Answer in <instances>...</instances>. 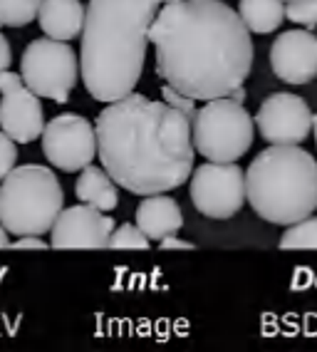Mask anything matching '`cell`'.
<instances>
[{"label": "cell", "instance_id": "7a4b0ae2", "mask_svg": "<svg viewBox=\"0 0 317 352\" xmlns=\"http://www.w3.org/2000/svg\"><path fill=\"white\" fill-rule=\"evenodd\" d=\"M95 132L102 166L129 194H166L191 179V120L166 102L129 92L102 109Z\"/></svg>", "mask_w": 317, "mask_h": 352}, {"label": "cell", "instance_id": "7402d4cb", "mask_svg": "<svg viewBox=\"0 0 317 352\" xmlns=\"http://www.w3.org/2000/svg\"><path fill=\"white\" fill-rule=\"evenodd\" d=\"M161 95H164L166 104L176 107L178 112H184L186 117H189V120H193V117H196V112H198L196 100H191V97L181 95V92H178V89H174L172 85H164V87H161Z\"/></svg>", "mask_w": 317, "mask_h": 352}, {"label": "cell", "instance_id": "2e32d148", "mask_svg": "<svg viewBox=\"0 0 317 352\" xmlns=\"http://www.w3.org/2000/svg\"><path fill=\"white\" fill-rule=\"evenodd\" d=\"M75 194L80 199V204H87V206L99 208V211H115L117 204H119V191H117L115 179L104 169L92 166V164H87L80 171Z\"/></svg>", "mask_w": 317, "mask_h": 352}, {"label": "cell", "instance_id": "6da1fadb", "mask_svg": "<svg viewBox=\"0 0 317 352\" xmlns=\"http://www.w3.org/2000/svg\"><path fill=\"white\" fill-rule=\"evenodd\" d=\"M156 75L191 100L228 97L253 67V40L223 0H169L149 28Z\"/></svg>", "mask_w": 317, "mask_h": 352}, {"label": "cell", "instance_id": "83f0119b", "mask_svg": "<svg viewBox=\"0 0 317 352\" xmlns=\"http://www.w3.org/2000/svg\"><path fill=\"white\" fill-rule=\"evenodd\" d=\"M312 134H315V142H317V114H312Z\"/></svg>", "mask_w": 317, "mask_h": 352}, {"label": "cell", "instance_id": "ac0fdd59", "mask_svg": "<svg viewBox=\"0 0 317 352\" xmlns=\"http://www.w3.org/2000/svg\"><path fill=\"white\" fill-rule=\"evenodd\" d=\"M43 0H0V25L25 28L38 20Z\"/></svg>", "mask_w": 317, "mask_h": 352}, {"label": "cell", "instance_id": "ffe728a7", "mask_svg": "<svg viewBox=\"0 0 317 352\" xmlns=\"http://www.w3.org/2000/svg\"><path fill=\"white\" fill-rule=\"evenodd\" d=\"M107 248H149V239L137 223H121L112 231Z\"/></svg>", "mask_w": 317, "mask_h": 352}, {"label": "cell", "instance_id": "e0dca14e", "mask_svg": "<svg viewBox=\"0 0 317 352\" xmlns=\"http://www.w3.org/2000/svg\"><path fill=\"white\" fill-rule=\"evenodd\" d=\"M238 15L250 32L268 35L278 30L285 20V3L283 0H241Z\"/></svg>", "mask_w": 317, "mask_h": 352}, {"label": "cell", "instance_id": "484cf974", "mask_svg": "<svg viewBox=\"0 0 317 352\" xmlns=\"http://www.w3.org/2000/svg\"><path fill=\"white\" fill-rule=\"evenodd\" d=\"M10 63H13V52H10V43H8V38L0 32V75L5 72L8 67H10Z\"/></svg>", "mask_w": 317, "mask_h": 352}, {"label": "cell", "instance_id": "ba28073f", "mask_svg": "<svg viewBox=\"0 0 317 352\" xmlns=\"http://www.w3.org/2000/svg\"><path fill=\"white\" fill-rule=\"evenodd\" d=\"M191 201L209 219H231L246 204V171L235 162H209L191 171Z\"/></svg>", "mask_w": 317, "mask_h": 352}, {"label": "cell", "instance_id": "44dd1931", "mask_svg": "<svg viewBox=\"0 0 317 352\" xmlns=\"http://www.w3.org/2000/svg\"><path fill=\"white\" fill-rule=\"evenodd\" d=\"M287 20L305 28L317 25V0H290L285 8Z\"/></svg>", "mask_w": 317, "mask_h": 352}, {"label": "cell", "instance_id": "5b68a950", "mask_svg": "<svg viewBox=\"0 0 317 352\" xmlns=\"http://www.w3.org/2000/svg\"><path fill=\"white\" fill-rule=\"evenodd\" d=\"M62 208L64 191L47 166H15L0 184V223L13 236H45Z\"/></svg>", "mask_w": 317, "mask_h": 352}, {"label": "cell", "instance_id": "f1b7e54d", "mask_svg": "<svg viewBox=\"0 0 317 352\" xmlns=\"http://www.w3.org/2000/svg\"><path fill=\"white\" fill-rule=\"evenodd\" d=\"M156 3H158V6H164V3H169V0H156Z\"/></svg>", "mask_w": 317, "mask_h": 352}, {"label": "cell", "instance_id": "8992f818", "mask_svg": "<svg viewBox=\"0 0 317 352\" xmlns=\"http://www.w3.org/2000/svg\"><path fill=\"white\" fill-rule=\"evenodd\" d=\"M193 146L209 162H238L255 137V120L233 97L209 100L191 120Z\"/></svg>", "mask_w": 317, "mask_h": 352}, {"label": "cell", "instance_id": "603a6c76", "mask_svg": "<svg viewBox=\"0 0 317 352\" xmlns=\"http://www.w3.org/2000/svg\"><path fill=\"white\" fill-rule=\"evenodd\" d=\"M15 162H18V146L5 132H0V182L15 169Z\"/></svg>", "mask_w": 317, "mask_h": 352}, {"label": "cell", "instance_id": "9a60e30c", "mask_svg": "<svg viewBox=\"0 0 317 352\" xmlns=\"http://www.w3.org/2000/svg\"><path fill=\"white\" fill-rule=\"evenodd\" d=\"M84 10L87 8L80 0H43L38 23L47 38L70 43L82 35Z\"/></svg>", "mask_w": 317, "mask_h": 352}, {"label": "cell", "instance_id": "3957f363", "mask_svg": "<svg viewBox=\"0 0 317 352\" xmlns=\"http://www.w3.org/2000/svg\"><path fill=\"white\" fill-rule=\"evenodd\" d=\"M156 10V0H89L80 69L97 102L121 100L139 85Z\"/></svg>", "mask_w": 317, "mask_h": 352}, {"label": "cell", "instance_id": "d6986e66", "mask_svg": "<svg viewBox=\"0 0 317 352\" xmlns=\"http://www.w3.org/2000/svg\"><path fill=\"white\" fill-rule=\"evenodd\" d=\"M280 248H317V216H307L287 226V231L280 236Z\"/></svg>", "mask_w": 317, "mask_h": 352}, {"label": "cell", "instance_id": "52a82bcc", "mask_svg": "<svg viewBox=\"0 0 317 352\" xmlns=\"http://www.w3.org/2000/svg\"><path fill=\"white\" fill-rule=\"evenodd\" d=\"M23 82L43 100L67 102L80 77V60L64 40H32L20 63Z\"/></svg>", "mask_w": 317, "mask_h": 352}, {"label": "cell", "instance_id": "30bf717a", "mask_svg": "<svg viewBox=\"0 0 317 352\" xmlns=\"http://www.w3.org/2000/svg\"><path fill=\"white\" fill-rule=\"evenodd\" d=\"M255 126L268 144L298 146L312 132V112L303 97L278 92L260 104Z\"/></svg>", "mask_w": 317, "mask_h": 352}, {"label": "cell", "instance_id": "9c48e42d", "mask_svg": "<svg viewBox=\"0 0 317 352\" xmlns=\"http://www.w3.org/2000/svg\"><path fill=\"white\" fill-rule=\"evenodd\" d=\"M43 151L64 174L82 171L97 157V132L80 114H58L43 129Z\"/></svg>", "mask_w": 317, "mask_h": 352}, {"label": "cell", "instance_id": "7c38bea8", "mask_svg": "<svg viewBox=\"0 0 317 352\" xmlns=\"http://www.w3.org/2000/svg\"><path fill=\"white\" fill-rule=\"evenodd\" d=\"M115 219L107 211L87 204L62 208L52 226V248H107L115 231Z\"/></svg>", "mask_w": 317, "mask_h": 352}, {"label": "cell", "instance_id": "5bb4252c", "mask_svg": "<svg viewBox=\"0 0 317 352\" xmlns=\"http://www.w3.org/2000/svg\"><path fill=\"white\" fill-rule=\"evenodd\" d=\"M137 226L146 233L149 241H161L184 228V214L172 196L152 194L137 208Z\"/></svg>", "mask_w": 317, "mask_h": 352}, {"label": "cell", "instance_id": "277c9868", "mask_svg": "<svg viewBox=\"0 0 317 352\" xmlns=\"http://www.w3.org/2000/svg\"><path fill=\"white\" fill-rule=\"evenodd\" d=\"M246 199L268 223L292 226L317 211V162L298 146H275L250 162Z\"/></svg>", "mask_w": 317, "mask_h": 352}, {"label": "cell", "instance_id": "8fae6325", "mask_svg": "<svg viewBox=\"0 0 317 352\" xmlns=\"http://www.w3.org/2000/svg\"><path fill=\"white\" fill-rule=\"evenodd\" d=\"M0 126L8 137L18 144H30L43 134L45 114L40 97L27 87L23 77L15 72H3L0 75Z\"/></svg>", "mask_w": 317, "mask_h": 352}, {"label": "cell", "instance_id": "cb8c5ba5", "mask_svg": "<svg viewBox=\"0 0 317 352\" xmlns=\"http://www.w3.org/2000/svg\"><path fill=\"white\" fill-rule=\"evenodd\" d=\"M158 248H164V251H172V248H178V251H193L196 245L191 243V241L176 239V233H174V236H166V239L158 241Z\"/></svg>", "mask_w": 317, "mask_h": 352}, {"label": "cell", "instance_id": "f546056e", "mask_svg": "<svg viewBox=\"0 0 317 352\" xmlns=\"http://www.w3.org/2000/svg\"><path fill=\"white\" fill-rule=\"evenodd\" d=\"M283 3H290V0H283Z\"/></svg>", "mask_w": 317, "mask_h": 352}, {"label": "cell", "instance_id": "4316f807", "mask_svg": "<svg viewBox=\"0 0 317 352\" xmlns=\"http://www.w3.org/2000/svg\"><path fill=\"white\" fill-rule=\"evenodd\" d=\"M0 248H10V241H8V231L5 226L0 223Z\"/></svg>", "mask_w": 317, "mask_h": 352}, {"label": "cell", "instance_id": "4fadbf2b", "mask_svg": "<svg viewBox=\"0 0 317 352\" xmlns=\"http://www.w3.org/2000/svg\"><path fill=\"white\" fill-rule=\"evenodd\" d=\"M270 67L287 85H307L317 77V35L287 30L270 47Z\"/></svg>", "mask_w": 317, "mask_h": 352}, {"label": "cell", "instance_id": "d4e9b609", "mask_svg": "<svg viewBox=\"0 0 317 352\" xmlns=\"http://www.w3.org/2000/svg\"><path fill=\"white\" fill-rule=\"evenodd\" d=\"M10 248H40V251H45L50 245L43 243V236H18V241L10 243Z\"/></svg>", "mask_w": 317, "mask_h": 352}]
</instances>
